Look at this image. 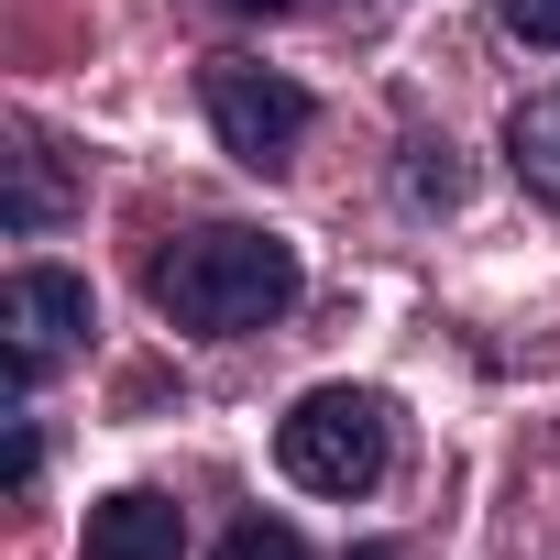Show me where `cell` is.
<instances>
[{
  "label": "cell",
  "mask_w": 560,
  "mask_h": 560,
  "mask_svg": "<svg viewBox=\"0 0 560 560\" xmlns=\"http://www.w3.org/2000/svg\"><path fill=\"white\" fill-rule=\"evenodd\" d=\"M143 298L176 330H198V341H242V330H264V319L298 308V253L275 231L220 220V231H187V242H165L143 264Z\"/></svg>",
  "instance_id": "obj_1"
},
{
  "label": "cell",
  "mask_w": 560,
  "mask_h": 560,
  "mask_svg": "<svg viewBox=\"0 0 560 560\" xmlns=\"http://www.w3.org/2000/svg\"><path fill=\"white\" fill-rule=\"evenodd\" d=\"M275 462H287V483L352 505V494L385 483V462H396V418H385V396H363V385H308L287 418H275Z\"/></svg>",
  "instance_id": "obj_2"
},
{
  "label": "cell",
  "mask_w": 560,
  "mask_h": 560,
  "mask_svg": "<svg viewBox=\"0 0 560 560\" xmlns=\"http://www.w3.org/2000/svg\"><path fill=\"white\" fill-rule=\"evenodd\" d=\"M198 100H209V132H220L231 165H253V176L298 165V143H308V89H298V78H275V67H253V56H220V67L198 78Z\"/></svg>",
  "instance_id": "obj_3"
},
{
  "label": "cell",
  "mask_w": 560,
  "mask_h": 560,
  "mask_svg": "<svg viewBox=\"0 0 560 560\" xmlns=\"http://www.w3.org/2000/svg\"><path fill=\"white\" fill-rule=\"evenodd\" d=\"M0 330H12V385H34L56 352H78V341L100 330L89 275H67V264H12V275H0Z\"/></svg>",
  "instance_id": "obj_4"
},
{
  "label": "cell",
  "mask_w": 560,
  "mask_h": 560,
  "mask_svg": "<svg viewBox=\"0 0 560 560\" xmlns=\"http://www.w3.org/2000/svg\"><path fill=\"white\" fill-rule=\"evenodd\" d=\"M89 560H187V516L165 494H100L89 505Z\"/></svg>",
  "instance_id": "obj_5"
},
{
  "label": "cell",
  "mask_w": 560,
  "mask_h": 560,
  "mask_svg": "<svg viewBox=\"0 0 560 560\" xmlns=\"http://www.w3.org/2000/svg\"><path fill=\"white\" fill-rule=\"evenodd\" d=\"M505 165H516V187H527V198H549V209H560V89L516 100V121H505Z\"/></svg>",
  "instance_id": "obj_6"
},
{
  "label": "cell",
  "mask_w": 560,
  "mask_h": 560,
  "mask_svg": "<svg viewBox=\"0 0 560 560\" xmlns=\"http://www.w3.org/2000/svg\"><path fill=\"white\" fill-rule=\"evenodd\" d=\"M56 198H67V187H56V154H45V143L23 132V143H12V231L34 242V231L56 220Z\"/></svg>",
  "instance_id": "obj_7"
},
{
  "label": "cell",
  "mask_w": 560,
  "mask_h": 560,
  "mask_svg": "<svg viewBox=\"0 0 560 560\" xmlns=\"http://www.w3.org/2000/svg\"><path fill=\"white\" fill-rule=\"evenodd\" d=\"M220 560H308V538H298L287 516H242V527L220 538Z\"/></svg>",
  "instance_id": "obj_8"
},
{
  "label": "cell",
  "mask_w": 560,
  "mask_h": 560,
  "mask_svg": "<svg viewBox=\"0 0 560 560\" xmlns=\"http://www.w3.org/2000/svg\"><path fill=\"white\" fill-rule=\"evenodd\" d=\"M407 198H462V165H451V143H418V165H407Z\"/></svg>",
  "instance_id": "obj_9"
},
{
  "label": "cell",
  "mask_w": 560,
  "mask_h": 560,
  "mask_svg": "<svg viewBox=\"0 0 560 560\" xmlns=\"http://www.w3.org/2000/svg\"><path fill=\"white\" fill-rule=\"evenodd\" d=\"M516 45H560V0H494Z\"/></svg>",
  "instance_id": "obj_10"
},
{
  "label": "cell",
  "mask_w": 560,
  "mask_h": 560,
  "mask_svg": "<svg viewBox=\"0 0 560 560\" xmlns=\"http://www.w3.org/2000/svg\"><path fill=\"white\" fill-rule=\"evenodd\" d=\"M220 12H253V23H275V12H298V0H220Z\"/></svg>",
  "instance_id": "obj_11"
},
{
  "label": "cell",
  "mask_w": 560,
  "mask_h": 560,
  "mask_svg": "<svg viewBox=\"0 0 560 560\" xmlns=\"http://www.w3.org/2000/svg\"><path fill=\"white\" fill-rule=\"evenodd\" d=\"M352 560H396V549H385V538H363V549H352Z\"/></svg>",
  "instance_id": "obj_12"
}]
</instances>
